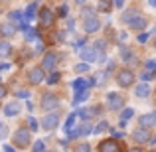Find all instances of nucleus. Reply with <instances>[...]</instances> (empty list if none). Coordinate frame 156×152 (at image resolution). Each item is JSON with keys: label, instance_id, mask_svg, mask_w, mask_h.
I'll list each match as a JSON object with an SVG mask.
<instances>
[{"label": "nucleus", "instance_id": "1", "mask_svg": "<svg viewBox=\"0 0 156 152\" xmlns=\"http://www.w3.org/2000/svg\"><path fill=\"white\" fill-rule=\"evenodd\" d=\"M32 140V130L28 126H20V129L14 130V136H12V142H14L16 148H28Z\"/></svg>", "mask_w": 156, "mask_h": 152}, {"label": "nucleus", "instance_id": "2", "mask_svg": "<svg viewBox=\"0 0 156 152\" xmlns=\"http://www.w3.org/2000/svg\"><path fill=\"white\" fill-rule=\"evenodd\" d=\"M40 107H42L46 113H50V111H53V109L59 107V97L53 95V93H44L42 101H40Z\"/></svg>", "mask_w": 156, "mask_h": 152}, {"label": "nucleus", "instance_id": "3", "mask_svg": "<svg viewBox=\"0 0 156 152\" xmlns=\"http://www.w3.org/2000/svg\"><path fill=\"white\" fill-rule=\"evenodd\" d=\"M40 126H42L44 130H48V133H51V130H55L57 126H59V115H57V113H48L46 117L42 118V122H40Z\"/></svg>", "mask_w": 156, "mask_h": 152}, {"label": "nucleus", "instance_id": "4", "mask_svg": "<svg viewBox=\"0 0 156 152\" xmlns=\"http://www.w3.org/2000/svg\"><path fill=\"white\" fill-rule=\"evenodd\" d=\"M57 61H59V55L55 51H46L42 59V69L44 71H53L57 67Z\"/></svg>", "mask_w": 156, "mask_h": 152}, {"label": "nucleus", "instance_id": "5", "mask_svg": "<svg viewBox=\"0 0 156 152\" xmlns=\"http://www.w3.org/2000/svg\"><path fill=\"white\" fill-rule=\"evenodd\" d=\"M83 20V32L85 34H95V32L101 30V22L97 16H87V18H81Z\"/></svg>", "mask_w": 156, "mask_h": 152}, {"label": "nucleus", "instance_id": "6", "mask_svg": "<svg viewBox=\"0 0 156 152\" xmlns=\"http://www.w3.org/2000/svg\"><path fill=\"white\" fill-rule=\"evenodd\" d=\"M117 83L121 85V87H130V85L134 83V73L130 71V69H121V71L117 73Z\"/></svg>", "mask_w": 156, "mask_h": 152}, {"label": "nucleus", "instance_id": "7", "mask_svg": "<svg viewBox=\"0 0 156 152\" xmlns=\"http://www.w3.org/2000/svg\"><path fill=\"white\" fill-rule=\"evenodd\" d=\"M122 105H125V99H122V95H119V93H109V95H107V107H109L111 111L122 109Z\"/></svg>", "mask_w": 156, "mask_h": 152}, {"label": "nucleus", "instance_id": "8", "mask_svg": "<svg viewBox=\"0 0 156 152\" xmlns=\"http://www.w3.org/2000/svg\"><path fill=\"white\" fill-rule=\"evenodd\" d=\"M53 18H55V16H53V12L48 6L40 10V26H42V28H50L53 24Z\"/></svg>", "mask_w": 156, "mask_h": 152}, {"label": "nucleus", "instance_id": "9", "mask_svg": "<svg viewBox=\"0 0 156 152\" xmlns=\"http://www.w3.org/2000/svg\"><path fill=\"white\" fill-rule=\"evenodd\" d=\"M99 152H121V144L115 138H107L99 144Z\"/></svg>", "mask_w": 156, "mask_h": 152}, {"label": "nucleus", "instance_id": "10", "mask_svg": "<svg viewBox=\"0 0 156 152\" xmlns=\"http://www.w3.org/2000/svg\"><path fill=\"white\" fill-rule=\"evenodd\" d=\"M20 103L18 101H10V103H6L4 105V109H2V113H4V117H18L20 115Z\"/></svg>", "mask_w": 156, "mask_h": 152}, {"label": "nucleus", "instance_id": "11", "mask_svg": "<svg viewBox=\"0 0 156 152\" xmlns=\"http://www.w3.org/2000/svg\"><path fill=\"white\" fill-rule=\"evenodd\" d=\"M28 79H30V83H34V85L42 83V81L46 79V75H44V69H42V67H32L30 71H28Z\"/></svg>", "mask_w": 156, "mask_h": 152}, {"label": "nucleus", "instance_id": "12", "mask_svg": "<svg viewBox=\"0 0 156 152\" xmlns=\"http://www.w3.org/2000/svg\"><path fill=\"white\" fill-rule=\"evenodd\" d=\"M16 30H18V26L14 22H2L0 24V36L2 38H12L16 34Z\"/></svg>", "mask_w": 156, "mask_h": 152}, {"label": "nucleus", "instance_id": "13", "mask_svg": "<svg viewBox=\"0 0 156 152\" xmlns=\"http://www.w3.org/2000/svg\"><path fill=\"white\" fill-rule=\"evenodd\" d=\"M126 24H129V28H133V30H142V28L146 26V18L140 16V14H136L134 18H130Z\"/></svg>", "mask_w": 156, "mask_h": 152}, {"label": "nucleus", "instance_id": "14", "mask_svg": "<svg viewBox=\"0 0 156 152\" xmlns=\"http://www.w3.org/2000/svg\"><path fill=\"white\" fill-rule=\"evenodd\" d=\"M79 57L85 61V63H91V61L97 59V57H95V50H93V48H83V50L79 51Z\"/></svg>", "mask_w": 156, "mask_h": 152}, {"label": "nucleus", "instance_id": "15", "mask_svg": "<svg viewBox=\"0 0 156 152\" xmlns=\"http://www.w3.org/2000/svg\"><path fill=\"white\" fill-rule=\"evenodd\" d=\"M156 125V113H150V115H142L140 117V126L142 129H150V126Z\"/></svg>", "mask_w": 156, "mask_h": 152}, {"label": "nucleus", "instance_id": "16", "mask_svg": "<svg viewBox=\"0 0 156 152\" xmlns=\"http://www.w3.org/2000/svg\"><path fill=\"white\" fill-rule=\"evenodd\" d=\"M75 130H77V136H87V134L93 133V126H91L89 121H81V125L77 126Z\"/></svg>", "mask_w": 156, "mask_h": 152}, {"label": "nucleus", "instance_id": "17", "mask_svg": "<svg viewBox=\"0 0 156 152\" xmlns=\"http://www.w3.org/2000/svg\"><path fill=\"white\" fill-rule=\"evenodd\" d=\"M71 85H73V89H75V91H83V89H89V87H91L93 81H87V79H83V77H77Z\"/></svg>", "mask_w": 156, "mask_h": 152}, {"label": "nucleus", "instance_id": "18", "mask_svg": "<svg viewBox=\"0 0 156 152\" xmlns=\"http://www.w3.org/2000/svg\"><path fill=\"white\" fill-rule=\"evenodd\" d=\"M133 138L136 142H148V129H142V126H140V129H136L133 133Z\"/></svg>", "mask_w": 156, "mask_h": 152}, {"label": "nucleus", "instance_id": "19", "mask_svg": "<svg viewBox=\"0 0 156 152\" xmlns=\"http://www.w3.org/2000/svg\"><path fill=\"white\" fill-rule=\"evenodd\" d=\"M36 14H38V4H36V2H32V4H28L26 12H24V20L32 22V20L36 18Z\"/></svg>", "mask_w": 156, "mask_h": 152}, {"label": "nucleus", "instance_id": "20", "mask_svg": "<svg viewBox=\"0 0 156 152\" xmlns=\"http://www.w3.org/2000/svg\"><path fill=\"white\" fill-rule=\"evenodd\" d=\"M89 97V89H83V91H75V97H73V107H77L79 103H83Z\"/></svg>", "mask_w": 156, "mask_h": 152}, {"label": "nucleus", "instance_id": "21", "mask_svg": "<svg viewBox=\"0 0 156 152\" xmlns=\"http://www.w3.org/2000/svg\"><path fill=\"white\" fill-rule=\"evenodd\" d=\"M134 93H136V97H140V99H144V97H148V93H150V87L146 83H140V85H136V89H134Z\"/></svg>", "mask_w": 156, "mask_h": 152}, {"label": "nucleus", "instance_id": "22", "mask_svg": "<svg viewBox=\"0 0 156 152\" xmlns=\"http://www.w3.org/2000/svg\"><path fill=\"white\" fill-rule=\"evenodd\" d=\"M59 79H61V73L53 69V71H50V75L46 77V83L48 85H57V83H59Z\"/></svg>", "mask_w": 156, "mask_h": 152}, {"label": "nucleus", "instance_id": "23", "mask_svg": "<svg viewBox=\"0 0 156 152\" xmlns=\"http://www.w3.org/2000/svg\"><path fill=\"white\" fill-rule=\"evenodd\" d=\"M75 118H77V113H71L67 117V121H65V125H63V130H65V134L69 133V130L73 129V125H75Z\"/></svg>", "mask_w": 156, "mask_h": 152}, {"label": "nucleus", "instance_id": "24", "mask_svg": "<svg viewBox=\"0 0 156 152\" xmlns=\"http://www.w3.org/2000/svg\"><path fill=\"white\" fill-rule=\"evenodd\" d=\"M26 40H28V42H34V40L38 42V40H40V32L34 30V28H28V30H26Z\"/></svg>", "mask_w": 156, "mask_h": 152}, {"label": "nucleus", "instance_id": "25", "mask_svg": "<svg viewBox=\"0 0 156 152\" xmlns=\"http://www.w3.org/2000/svg\"><path fill=\"white\" fill-rule=\"evenodd\" d=\"M10 51H12L10 44H8V42H0V55L6 57V55H10Z\"/></svg>", "mask_w": 156, "mask_h": 152}, {"label": "nucleus", "instance_id": "26", "mask_svg": "<svg viewBox=\"0 0 156 152\" xmlns=\"http://www.w3.org/2000/svg\"><path fill=\"white\" fill-rule=\"evenodd\" d=\"M28 129H30L32 133H36V130L40 129V122H38L36 117H28Z\"/></svg>", "mask_w": 156, "mask_h": 152}, {"label": "nucleus", "instance_id": "27", "mask_svg": "<svg viewBox=\"0 0 156 152\" xmlns=\"http://www.w3.org/2000/svg\"><path fill=\"white\" fill-rule=\"evenodd\" d=\"M8 18H10V22H20V20L24 18V14L20 10H12L10 14H8Z\"/></svg>", "mask_w": 156, "mask_h": 152}, {"label": "nucleus", "instance_id": "28", "mask_svg": "<svg viewBox=\"0 0 156 152\" xmlns=\"http://www.w3.org/2000/svg\"><path fill=\"white\" fill-rule=\"evenodd\" d=\"M121 57L122 61H133V51L129 48H121Z\"/></svg>", "mask_w": 156, "mask_h": 152}, {"label": "nucleus", "instance_id": "29", "mask_svg": "<svg viewBox=\"0 0 156 152\" xmlns=\"http://www.w3.org/2000/svg\"><path fill=\"white\" fill-rule=\"evenodd\" d=\"M14 97L16 99H30V91H26V89H16Z\"/></svg>", "mask_w": 156, "mask_h": 152}, {"label": "nucleus", "instance_id": "30", "mask_svg": "<svg viewBox=\"0 0 156 152\" xmlns=\"http://www.w3.org/2000/svg\"><path fill=\"white\" fill-rule=\"evenodd\" d=\"M107 129H109V125H107L105 121H101L97 126H93V133H95V134H101V133H105Z\"/></svg>", "mask_w": 156, "mask_h": 152}, {"label": "nucleus", "instance_id": "31", "mask_svg": "<svg viewBox=\"0 0 156 152\" xmlns=\"http://www.w3.org/2000/svg\"><path fill=\"white\" fill-rule=\"evenodd\" d=\"M136 14H138V12L134 10V8H129V10H126L125 14H122V22H129V20H130V18H134Z\"/></svg>", "mask_w": 156, "mask_h": 152}, {"label": "nucleus", "instance_id": "32", "mask_svg": "<svg viewBox=\"0 0 156 152\" xmlns=\"http://www.w3.org/2000/svg\"><path fill=\"white\" fill-rule=\"evenodd\" d=\"M32 152H46V142H44V140H36Z\"/></svg>", "mask_w": 156, "mask_h": 152}, {"label": "nucleus", "instance_id": "33", "mask_svg": "<svg viewBox=\"0 0 156 152\" xmlns=\"http://www.w3.org/2000/svg\"><path fill=\"white\" fill-rule=\"evenodd\" d=\"M87 71H89V63H85V61L75 65V73H87Z\"/></svg>", "mask_w": 156, "mask_h": 152}, {"label": "nucleus", "instance_id": "34", "mask_svg": "<svg viewBox=\"0 0 156 152\" xmlns=\"http://www.w3.org/2000/svg\"><path fill=\"white\" fill-rule=\"evenodd\" d=\"M57 14H59L61 18H67V14H69V6H67V4H61V6L57 8Z\"/></svg>", "mask_w": 156, "mask_h": 152}, {"label": "nucleus", "instance_id": "35", "mask_svg": "<svg viewBox=\"0 0 156 152\" xmlns=\"http://www.w3.org/2000/svg\"><path fill=\"white\" fill-rule=\"evenodd\" d=\"M87 16H95V10H93L91 6H85L83 10H81V18H87Z\"/></svg>", "mask_w": 156, "mask_h": 152}, {"label": "nucleus", "instance_id": "36", "mask_svg": "<svg viewBox=\"0 0 156 152\" xmlns=\"http://www.w3.org/2000/svg\"><path fill=\"white\" fill-rule=\"evenodd\" d=\"M133 115H134V111H133V109H125V111L121 113V121H129Z\"/></svg>", "mask_w": 156, "mask_h": 152}, {"label": "nucleus", "instance_id": "37", "mask_svg": "<svg viewBox=\"0 0 156 152\" xmlns=\"http://www.w3.org/2000/svg\"><path fill=\"white\" fill-rule=\"evenodd\" d=\"M75 152H91V146H89L87 142H83V144H79L75 148Z\"/></svg>", "mask_w": 156, "mask_h": 152}, {"label": "nucleus", "instance_id": "38", "mask_svg": "<svg viewBox=\"0 0 156 152\" xmlns=\"http://www.w3.org/2000/svg\"><path fill=\"white\" fill-rule=\"evenodd\" d=\"M8 136V125H0V140Z\"/></svg>", "mask_w": 156, "mask_h": 152}, {"label": "nucleus", "instance_id": "39", "mask_svg": "<svg viewBox=\"0 0 156 152\" xmlns=\"http://www.w3.org/2000/svg\"><path fill=\"white\" fill-rule=\"evenodd\" d=\"M154 75H156V73H150V71H142V73H140V79H142V81H148V79H152Z\"/></svg>", "mask_w": 156, "mask_h": 152}, {"label": "nucleus", "instance_id": "40", "mask_svg": "<svg viewBox=\"0 0 156 152\" xmlns=\"http://www.w3.org/2000/svg\"><path fill=\"white\" fill-rule=\"evenodd\" d=\"M93 48H95V50H99V51H105V40H97Z\"/></svg>", "mask_w": 156, "mask_h": 152}, {"label": "nucleus", "instance_id": "41", "mask_svg": "<svg viewBox=\"0 0 156 152\" xmlns=\"http://www.w3.org/2000/svg\"><path fill=\"white\" fill-rule=\"evenodd\" d=\"M99 8H101L103 12H111V4L105 2V0H101V2H99Z\"/></svg>", "mask_w": 156, "mask_h": 152}, {"label": "nucleus", "instance_id": "42", "mask_svg": "<svg viewBox=\"0 0 156 152\" xmlns=\"http://www.w3.org/2000/svg\"><path fill=\"white\" fill-rule=\"evenodd\" d=\"M146 67L152 69V71H156V59H148V61H146Z\"/></svg>", "mask_w": 156, "mask_h": 152}, {"label": "nucleus", "instance_id": "43", "mask_svg": "<svg viewBox=\"0 0 156 152\" xmlns=\"http://www.w3.org/2000/svg\"><path fill=\"white\" fill-rule=\"evenodd\" d=\"M85 42H87V40H85V38H79V40H77V42H75V48H77V50H81V48L85 46Z\"/></svg>", "mask_w": 156, "mask_h": 152}, {"label": "nucleus", "instance_id": "44", "mask_svg": "<svg viewBox=\"0 0 156 152\" xmlns=\"http://www.w3.org/2000/svg\"><path fill=\"white\" fill-rule=\"evenodd\" d=\"M6 93H8V89H6V87H4V85H2V83H0V101H2V99H4V97H6Z\"/></svg>", "mask_w": 156, "mask_h": 152}, {"label": "nucleus", "instance_id": "45", "mask_svg": "<svg viewBox=\"0 0 156 152\" xmlns=\"http://www.w3.org/2000/svg\"><path fill=\"white\" fill-rule=\"evenodd\" d=\"M73 28H75V22H73V20H67V32H73Z\"/></svg>", "mask_w": 156, "mask_h": 152}, {"label": "nucleus", "instance_id": "46", "mask_svg": "<svg viewBox=\"0 0 156 152\" xmlns=\"http://www.w3.org/2000/svg\"><path fill=\"white\" fill-rule=\"evenodd\" d=\"M146 40H148V34H140V36H138V42H140V44H144Z\"/></svg>", "mask_w": 156, "mask_h": 152}, {"label": "nucleus", "instance_id": "47", "mask_svg": "<svg viewBox=\"0 0 156 152\" xmlns=\"http://www.w3.org/2000/svg\"><path fill=\"white\" fill-rule=\"evenodd\" d=\"M4 152H16L14 146H8V144H4Z\"/></svg>", "mask_w": 156, "mask_h": 152}, {"label": "nucleus", "instance_id": "48", "mask_svg": "<svg viewBox=\"0 0 156 152\" xmlns=\"http://www.w3.org/2000/svg\"><path fill=\"white\" fill-rule=\"evenodd\" d=\"M2 69H4V71L10 69V63H2V61H0V71H2Z\"/></svg>", "mask_w": 156, "mask_h": 152}, {"label": "nucleus", "instance_id": "49", "mask_svg": "<svg viewBox=\"0 0 156 152\" xmlns=\"http://www.w3.org/2000/svg\"><path fill=\"white\" fill-rule=\"evenodd\" d=\"M26 109H28V111H34V103L28 101V103H26Z\"/></svg>", "mask_w": 156, "mask_h": 152}, {"label": "nucleus", "instance_id": "50", "mask_svg": "<svg viewBox=\"0 0 156 152\" xmlns=\"http://www.w3.org/2000/svg\"><path fill=\"white\" fill-rule=\"evenodd\" d=\"M113 136H115V138H122L125 134H122V133H117V130H113Z\"/></svg>", "mask_w": 156, "mask_h": 152}, {"label": "nucleus", "instance_id": "51", "mask_svg": "<svg viewBox=\"0 0 156 152\" xmlns=\"http://www.w3.org/2000/svg\"><path fill=\"white\" fill-rule=\"evenodd\" d=\"M115 4H117V6L121 8V6H122V0H115Z\"/></svg>", "mask_w": 156, "mask_h": 152}, {"label": "nucleus", "instance_id": "52", "mask_svg": "<svg viewBox=\"0 0 156 152\" xmlns=\"http://www.w3.org/2000/svg\"><path fill=\"white\" fill-rule=\"evenodd\" d=\"M129 152H142V150H140V148H130Z\"/></svg>", "mask_w": 156, "mask_h": 152}, {"label": "nucleus", "instance_id": "53", "mask_svg": "<svg viewBox=\"0 0 156 152\" xmlns=\"http://www.w3.org/2000/svg\"><path fill=\"white\" fill-rule=\"evenodd\" d=\"M75 2H77V4H85V0H75Z\"/></svg>", "mask_w": 156, "mask_h": 152}, {"label": "nucleus", "instance_id": "54", "mask_svg": "<svg viewBox=\"0 0 156 152\" xmlns=\"http://www.w3.org/2000/svg\"><path fill=\"white\" fill-rule=\"evenodd\" d=\"M148 2H150V4H152V6H156V0H148Z\"/></svg>", "mask_w": 156, "mask_h": 152}, {"label": "nucleus", "instance_id": "55", "mask_svg": "<svg viewBox=\"0 0 156 152\" xmlns=\"http://www.w3.org/2000/svg\"><path fill=\"white\" fill-rule=\"evenodd\" d=\"M152 144H156V134H154V136H152Z\"/></svg>", "mask_w": 156, "mask_h": 152}, {"label": "nucleus", "instance_id": "56", "mask_svg": "<svg viewBox=\"0 0 156 152\" xmlns=\"http://www.w3.org/2000/svg\"><path fill=\"white\" fill-rule=\"evenodd\" d=\"M152 32H154V34H156V26H154V30H152Z\"/></svg>", "mask_w": 156, "mask_h": 152}, {"label": "nucleus", "instance_id": "57", "mask_svg": "<svg viewBox=\"0 0 156 152\" xmlns=\"http://www.w3.org/2000/svg\"><path fill=\"white\" fill-rule=\"evenodd\" d=\"M152 152H156V150H152Z\"/></svg>", "mask_w": 156, "mask_h": 152}]
</instances>
